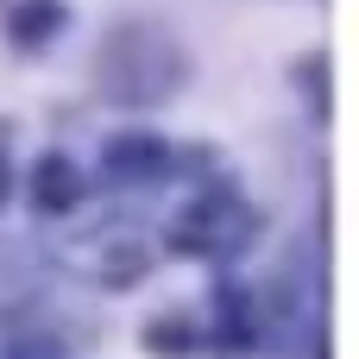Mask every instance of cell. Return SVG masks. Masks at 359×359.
Returning a JSON list of instances; mask_svg holds the SVG:
<instances>
[{"label":"cell","instance_id":"cell-1","mask_svg":"<svg viewBox=\"0 0 359 359\" xmlns=\"http://www.w3.org/2000/svg\"><path fill=\"white\" fill-rule=\"evenodd\" d=\"M177 82H183V50H177L170 32H158V25H120L101 44V88L114 101L145 107V101H164Z\"/></svg>","mask_w":359,"mask_h":359},{"label":"cell","instance_id":"cell-2","mask_svg":"<svg viewBox=\"0 0 359 359\" xmlns=\"http://www.w3.org/2000/svg\"><path fill=\"white\" fill-rule=\"evenodd\" d=\"M246 233H252V227H246V208H240V202H202V208H189V221L177 227V246H189V252H233Z\"/></svg>","mask_w":359,"mask_h":359},{"label":"cell","instance_id":"cell-3","mask_svg":"<svg viewBox=\"0 0 359 359\" xmlns=\"http://www.w3.org/2000/svg\"><path fill=\"white\" fill-rule=\"evenodd\" d=\"M107 164H114L120 177H145V170L164 164V145H158V139H114V145H107Z\"/></svg>","mask_w":359,"mask_h":359},{"label":"cell","instance_id":"cell-4","mask_svg":"<svg viewBox=\"0 0 359 359\" xmlns=\"http://www.w3.org/2000/svg\"><path fill=\"white\" fill-rule=\"evenodd\" d=\"M69 202H76V170L63 158H44L38 164V208L50 215V208H69Z\"/></svg>","mask_w":359,"mask_h":359},{"label":"cell","instance_id":"cell-5","mask_svg":"<svg viewBox=\"0 0 359 359\" xmlns=\"http://www.w3.org/2000/svg\"><path fill=\"white\" fill-rule=\"evenodd\" d=\"M6 359H63L57 347H44V341H25V347H13Z\"/></svg>","mask_w":359,"mask_h":359}]
</instances>
